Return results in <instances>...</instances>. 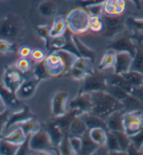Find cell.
Wrapping results in <instances>:
<instances>
[{
    "mask_svg": "<svg viewBox=\"0 0 143 155\" xmlns=\"http://www.w3.org/2000/svg\"><path fill=\"white\" fill-rule=\"evenodd\" d=\"M127 154H131V155H138V154H142L140 150L137 149L132 143H131L130 145L126 151Z\"/></svg>",
    "mask_w": 143,
    "mask_h": 155,
    "instance_id": "cell-56",
    "label": "cell"
},
{
    "mask_svg": "<svg viewBox=\"0 0 143 155\" xmlns=\"http://www.w3.org/2000/svg\"><path fill=\"white\" fill-rule=\"evenodd\" d=\"M25 34L24 20L18 15L9 13L0 18V39L18 44L23 39Z\"/></svg>",
    "mask_w": 143,
    "mask_h": 155,
    "instance_id": "cell-3",
    "label": "cell"
},
{
    "mask_svg": "<svg viewBox=\"0 0 143 155\" xmlns=\"http://www.w3.org/2000/svg\"><path fill=\"white\" fill-rule=\"evenodd\" d=\"M125 0H105L103 4V13L108 16H118L125 13Z\"/></svg>",
    "mask_w": 143,
    "mask_h": 155,
    "instance_id": "cell-14",
    "label": "cell"
},
{
    "mask_svg": "<svg viewBox=\"0 0 143 155\" xmlns=\"http://www.w3.org/2000/svg\"><path fill=\"white\" fill-rule=\"evenodd\" d=\"M82 138V150L80 154L91 155L94 153L99 145L94 142L90 138L89 130L81 137Z\"/></svg>",
    "mask_w": 143,
    "mask_h": 155,
    "instance_id": "cell-27",
    "label": "cell"
},
{
    "mask_svg": "<svg viewBox=\"0 0 143 155\" xmlns=\"http://www.w3.org/2000/svg\"><path fill=\"white\" fill-rule=\"evenodd\" d=\"M108 85H112L122 89V90L128 92L130 94H133L135 90V87L129 84L121 75L114 74L113 75L106 78Z\"/></svg>",
    "mask_w": 143,
    "mask_h": 155,
    "instance_id": "cell-21",
    "label": "cell"
},
{
    "mask_svg": "<svg viewBox=\"0 0 143 155\" xmlns=\"http://www.w3.org/2000/svg\"><path fill=\"white\" fill-rule=\"evenodd\" d=\"M107 131L102 128H94L89 130V134L92 140L99 145L106 144Z\"/></svg>",
    "mask_w": 143,
    "mask_h": 155,
    "instance_id": "cell-32",
    "label": "cell"
},
{
    "mask_svg": "<svg viewBox=\"0 0 143 155\" xmlns=\"http://www.w3.org/2000/svg\"><path fill=\"white\" fill-rule=\"evenodd\" d=\"M32 49L28 45H24L18 50V55L20 58H28L30 57Z\"/></svg>",
    "mask_w": 143,
    "mask_h": 155,
    "instance_id": "cell-53",
    "label": "cell"
},
{
    "mask_svg": "<svg viewBox=\"0 0 143 155\" xmlns=\"http://www.w3.org/2000/svg\"><path fill=\"white\" fill-rule=\"evenodd\" d=\"M79 93H90L98 91H106L108 83L106 78L101 75H88L83 81Z\"/></svg>",
    "mask_w": 143,
    "mask_h": 155,
    "instance_id": "cell-9",
    "label": "cell"
},
{
    "mask_svg": "<svg viewBox=\"0 0 143 155\" xmlns=\"http://www.w3.org/2000/svg\"><path fill=\"white\" fill-rule=\"evenodd\" d=\"M126 81L135 87H143V74L141 73L130 70L129 71L121 74Z\"/></svg>",
    "mask_w": 143,
    "mask_h": 155,
    "instance_id": "cell-30",
    "label": "cell"
},
{
    "mask_svg": "<svg viewBox=\"0 0 143 155\" xmlns=\"http://www.w3.org/2000/svg\"><path fill=\"white\" fill-rule=\"evenodd\" d=\"M78 58L64 50H54L45 60V67L50 76H60L70 71Z\"/></svg>",
    "mask_w": 143,
    "mask_h": 155,
    "instance_id": "cell-2",
    "label": "cell"
},
{
    "mask_svg": "<svg viewBox=\"0 0 143 155\" xmlns=\"http://www.w3.org/2000/svg\"><path fill=\"white\" fill-rule=\"evenodd\" d=\"M106 145L109 150V154H127L120 149L117 138L112 131H107V140Z\"/></svg>",
    "mask_w": 143,
    "mask_h": 155,
    "instance_id": "cell-29",
    "label": "cell"
},
{
    "mask_svg": "<svg viewBox=\"0 0 143 155\" xmlns=\"http://www.w3.org/2000/svg\"><path fill=\"white\" fill-rule=\"evenodd\" d=\"M104 22V29L103 35L107 38H113L119 35L126 28L125 22L126 18L121 15L118 16H108L102 15Z\"/></svg>",
    "mask_w": 143,
    "mask_h": 155,
    "instance_id": "cell-7",
    "label": "cell"
},
{
    "mask_svg": "<svg viewBox=\"0 0 143 155\" xmlns=\"http://www.w3.org/2000/svg\"><path fill=\"white\" fill-rule=\"evenodd\" d=\"M106 49H112L118 52H128L134 58L137 45L133 43V40L129 36H122L121 38H117V40L112 41L109 43Z\"/></svg>",
    "mask_w": 143,
    "mask_h": 155,
    "instance_id": "cell-11",
    "label": "cell"
},
{
    "mask_svg": "<svg viewBox=\"0 0 143 155\" xmlns=\"http://www.w3.org/2000/svg\"><path fill=\"white\" fill-rule=\"evenodd\" d=\"M67 38L63 35L57 36V37L53 38L50 40V48H53L55 50L62 49L67 43Z\"/></svg>",
    "mask_w": 143,
    "mask_h": 155,
    "instance_id": "cell-45",
    "label": "cell"
},
{
    "mask_svg": "<svg viewBox=\"0 0 143 155\" xmlns=\"http://www.w3.org/2000/svg\"><path fill=\"white\" fill-rule=\"evenodd\" d=\"M19 127H21V129L23 130L24 133L27 136L35 134L41 129V124L36 117H31L25 122L21 123L19 124Z\"/></svg>",
    "mask_w": 143,
    "mask_h": 155,
    "instance_id": "cell-31",
    "label": "cell"
},
{
    "mask_svg": "<svg viewBox=\"0 0 143 155\" xmlns=\"http://www.w3.org/2000/svg\"><path fill=\"white\" fill-rule=\"evenodd\" d=\"M126 27L133 33L143 32V19L134 17H127L125 22Z\"/></svg>",
    "mask_w": 143,
    "mask_h": 155,
    "instance_id": "cell-36",
    "label": "cell"
},
{
    "mask_svg": "<svg viewBox=\"0 0 143 155\" xmlns=\"http://www.w3.org/2000/svg\"><path fill=\"white\" fill-rule=\"evenodd\" d=\"M71 38L78 51L80 58L89 61L91 63L95 62L96 59V53L94 50L87 46L85 43L79 38L77 35L71 34Z\"/></svg>",
    "mask_w": 143,
    "mask_h": 155,
    "instance_id": "cell-18",
    "label": "cell"
},
{
    "mask_svg": "<svg viewBox=\"0 0 143 155\" xmlns=\"http://www.w3.org/2000/svg\"><path fill=\"white\" fill-rule=\"evenodd\" d=\"M89 18L90 15L85 9H73L70 11L66 18L68 29L76 35L85 33L89 29Z\"/></svg>",
    "mask_w": 143,
    "mask_h": 155,
    "instance_id": "cell-5",
    "label": "cell"
},
{
    "mask_svg": "<svg viewBox=\"0 0 143 155\" xmlns=\"http://www.w3.org/2000/svg\"><path fill=\"white\" fill-rule=\"evenodd\" d=\"M79 116L85 122L89 130L94 128H102L106 131H108L105 120L102 119L98 116L90 113H83Z\"/></svg>",
    "mask_w": 143,
    "mask_h": 155,
    "instance_id": "cell-22",
    "label": "cell"
},
{
    "mask_svg": "<svg viewBox=\"0 0 143 155\" xmlns=\"http://www.w3.org/2000/svg\"><path fill=\"white\" fill-rule=\"evenodd\" d=\"M24 74L26 73L20 71L16 67H6L3 77L4 85L11 92L15 93L26 79Z\"/></svg>",
    "mask_w": 143,
    "mask_h": 155,
    "instance_id": "cell-8",
    "label": "cell"
},
{
    "mask_svg": "<svg viewBox=\"0 0 143 155\" xmlns=\"http://www.w3.org/2000/svg\"><path fill=\"white\" fill-rule=\"evenodd\" d=\"M59 154L62 155H75V152L73 150L69 140V131L64 133L63 137L58 146Z\"/></svg>",
    "mask_w": 143,
    "mask_h": 155,
    "instance_id": "cell-35",
    "label": "cell"
},
{
    "mask_svg": "<svg viewBox=\"0 0 143 155\" xmlns=\"http://www.w3.org/2000/svg\"><path fill=\"white\" fill-rule=\"evenodd\" d=\"M105 0H76V4L80 6V8L87 9L90 6L96 5V4H103Z\"/></svg>",
    "mask_w": 143,
    "mask_h": 155,
    "instance_id": "cell-50",
    "label": "cell"
},
{
    "mask_svg": "<svg viewBox=\"0 0 143 155\" xmlns=\"http://www.w3.org/2000/svg\"><path fill=\"white\" fill-rule=\"evenodd\" d=\"M142 112H143V109H142Z\"/></svg>",
    "mask_w": 143,
    "mask_h": 155,
    "instance_id": "cell-60",
    "label": "cell"
},
{
    "mask_svg": "<svg viewBox=\"0 0 143 155\" xmlns=\"http://www.w3.org/2000/svg\"><path fill=\"white\" fill-rule=\"evenodd\" d=\"M140 151H141V152H142V154H143V145H142V147H141V148H140Z\"/></svg>",
    "mask_w": 143,
    "mask_h": 155,
    "instance_id": "cell-59",
    "label": "cell"
},
{
    "mask_svg": "<svg viewBox=\"0 0 143 155\" xmlns=\"http://www.w3.org/2000/svg\"><path fill=\"white\" fill-rule=\"evenodd\" d=\"M44 129L48 134L53 146L58 150V146L62 140L65 132H63V130L54 121L46 123Z\"/></svg>",
    "mask_w": 143,
    "mask_h": 155,
    "instance_id": "cell-19",
    "label": "cell"
},
{
    "mask_svg": "<svg viewBox=\"0 0 143 155\" xmlns=\"http://www.w3.org/2000/svg\"><path fill=\"white\" fill-rule=\"evenodd\" d=\"M68 29L67 23L66 19L58 16L54 18L53 26L50 27V35L51 38L57 37V36H62L64 35Z\"/></svg>",
    "mask_w": 143,
    "mask_h": 155,
    "instance_id": "cell-26",
    "label": "cell"
},
{
    "mask_svg": "<svg viewBox=\"0 0 143 155\" xmlns=\"http://www.w3.org/2000/svg\"><path fill=\"white\" fill-rule=\"evenodd\" d=\"M11 111L10 110H6L5 112L0 113V134H1L2 131L4 129L6 123L8 122L9 115H10Z\"/></svg>",
    "mask_w": 143,
    "mask_h": 155,
    "instance_id": "cell-52",
    "label": "cell"
},
{
    "mask_svg": "<svg viewBox=\"0 0 143 155\" xmlns=\"http://www.w3.org/2000/svg\"><path fill=\"white\" fill-rule=\"evenodd\" d=\"M88 130L89 129L83 119L80 116H76L69 127V134L71 136L82 137Z\"/></svg>",
    "mask_w": 143,
    "mask_h": 155,
    "instance_id": "cell-23",
    "label": "cell"
},
{
    "mask_svg": "<svg viewBox=\"0 0 143 155\" xmlns=\"http://www.w3.org/2000/svg\"><path fill=\"white\" fill-rule=\"evenodd\" d=\"M30 58L31 60L34 61L35 62L40 63V62H43V61H44L47 57H46V54H45V52L43 51V50L36 48L34 50H32Z\"/></svg>",
    "mask_w": 143,
    "mask_h": 155,
    "instance_id": "cell-47",
    "label": "cell"
},
{
    "mask_svg": "<svg viewBox=\"0 0 143 155\" xmlns=\"http://www.w3.org/2000/svg\"><path fill=\"white\" fill-rule=\"evenodd\" d=\"M7 110V107H6L5 103H4V100L2 99L1 96H0V113H2Z\"/></svg>",
    "mask_w": 143,
    "mask_h": 155,
    "instance_id": "cell-57",
    "label": "cell"
},
{
    "mask_svg": "<svg viewBox=\"0 0 143 155\" xmlns=\"http://www.w3.org/2000/svg\"><path fill=\"white\" fill-rule=\"evenodd\" d=\"M105 54L99 64L98 69L100 71L109 69V68H114L115 61H116L117 52L112 49H106Z\"/></svg>",
    "mask_w": 143,
    "mask_h": 155,
    "instance_id": "cell-28",
    "label": "cell"
},
{
    "mask_svg": "<svg viewBox=\"0 0 143 155\" xmlns=\"http://www.w3.org/2000/svg\"><path fill=\"white\" fill-rule=\"evenodd\" d=\"M17 44L11 43L4 39H0V52L2 54H7L14 52L16 51Z\"/></svg>",
    "mask_w": 143,
    "mask_h": 155,
    "instance_id": "cell-43",
    "label": "cell"
},
{
    "mask_svg": "<svg viewBox=\"0 0 143 155\" xmlns=\"http://www.w3.org/2000/svg\"><path fill=\"white\" fill-rule=\"evenodd\" d=\"M81 113L76 110H71L70 112H67L65 115L60 117H55L54 122L62 129L63 132L69 131V129L71 123L76 116L80 115Z\"/></svg>",
    "mask_w": 143,
    "mask_h": 155,
    "instance_id": "cell-24",
    "label": "cell"
},
{
    "mask_svg": "<svg viewBox=\"0 0 143 155\" xmlns=\"http://www.w3.org/2000/svg\"><path fill=\"white\" fill-rule=\"evenodd\" d=\"M38 11L44 17L53 18L57 12V6L53 0H45L39 4Z\"/></svg>",
    "mask_w": 143,
    "mask_h": 155,
    "instance_id": "cell-25",
    "label": "cell"
},
{
    "mask_svg": "<svg viewBox=\"0 0 143 155\" xmlns=\"http://www.w3.org/2000/svg\"><path fill=\"white\" fill-rule=\"evenodd\" d=\"M15 67L22 73H27L31 69V62L27 58H20L15 64Z\"/></svg>",
    "mask_w": 143,
    "mask_h": 155,
    "instance_id": "cell-44",
    "label": "cell"
},
{
    "mask_svg": "<svg viewBox=\"0 0 143 155\" xmlns=\"http://www.w3.org/2000/svg\"><path fill=\"white\" fill-rule=\"evenodd\" d=\"M117 138L119 147L122 152H126L131 143L130 138L124 131H112ZM127 154V153H126Z\"/></svg>",
    "mask_w": 143,
    "mask_h": 155,
    "instance_id": "cell-39",
    "label": "cell"
},
{
    "mask_svg": "<svg viewBox=\"0 0 143 155\" xmlns=\"http://www.w3.org/2000/svg\"><path fill=\"white\" fill-rule=\"evenodd\" d=\"M89 29L94 32H101L104 29V22L102 16L90 15Z\"/></svg>",
    "mask_w": 143,
    "mask_h": 155,
    "instance_id": "cell-38",
    "label": "cell"
},
{
    "mask_svg": "<svg viewBox=\"0 0 143 155\" xmlns=\"http://www.w3.org/2000/svg\"><path fill=\"white\" fill-rule=\"evenodd\" d=\"M124 132L128 136L136 134L143 129L142 110L127 111L123 114Z\"/></svg>",
    "mask_w": 143,
    "mask_h": 155,
    "instance_id": "cell-6",
    "label": "cell"
},
{
    "mask_svg": "<svg viewBox=\"0 0 143 155\" xmlns=\"http://www.w3.org/2000/svg\"><path fill=\"white\" fill-rule=\"evenodd\" d=\"M33 75L34 77H35L36 79H38L40 81H43V80L48 79L50 76L45 67L44 61L37 63V65L34 67V69L33 71Z\"/></svg>",
    "mask_w": 143,
    "mask_h": 155,
    "instance_id": "cell-41",
    "label": "cell"
},
{
    "mask_svg": "<svg viewBox=\"0 0 143 155\" xmlns=\"http://www.w3.org/2000/svg\"><path fill=\"white\" fill-rule=\"evenodd\" d=\"M2 138L9 141V142L20 145L27 140V136L24 133L23 130L21 129V127H19L18 128L11 132V134H9L8 135L4 136Z\"/></svg>",
    "mask_w": 143,
    "mask_h": 155,
    "instance_id": "cell-34",
    "label": "cell"
},
{
    "mask_svg": "<svg viewBox=\"0 0 143 155\" xmlns=\"http://www.w3.org/2000/svg\"><path fill=\"white\" fill-rule=\"evenodd\" d=\"M71 110H76L82 114L92 111V101L90 93H79L69 103Z\"/></svg>",
    "mask_w": 143,
    "mask_h": 155,
    "instance_id": "cell-12",
    "label": "cell"
},
{
    "mask_svg": "<svg viewBox=\"0 0 143 155\" xmlns=\"http://www.w3.org/2000/svg\"><path fill=\"white\" fill-rule=\"evenodd\" d=\"M69 140L73 150L76 154H80L82 150V138L81 137L69 135Z\"/></svg>",
    "mask_w": 143,
    "mask_h": 155,
    "instance_id": "cell-46",
    "label": "cell"
},
{
    "mask_svg": "<svg viewBox=\"0 0 143 155\" xmlns=\"http://www.w3.org/2000/svg\"><path fill=\"white\" fill-rule=\"evenodd\" d=\"M50 27L49 25H39L36 27V33L43 40L45 41V46L47 49L50 48Z\"/></svg>",
    "mask_w": 143,
    "mask_h": 155,
    "instance_id": "cell-40",
    "label": "cell"
},
{
    "mask_svg": "<svg viewBox=\"0 0 143 155\" xmlns=\"http://www.w3.org/2000/svg\"><path fill=\"white\" fill-rule=\"evenodd\" d=\"M93 154H97V155H105V154H109V150L108 149L107 146L106 145H99L97 147L96 151Z\"/></svg>",
    "mask_w": 143,
    "mask_h": 155,
    "instance_id": "cell-54",
    "label": "cell"
},
{
    "mask_svg": "<svg viewBox=\"0 0 143 155\" xmlns=\"http://www.w3.org/2000/svg\"><path fill=\"white\" fill-rule=\"evenodd\" d=\"M129 1L132 2L135 4V7L139 10L142 8V6H143V0H129Z\"/></svg>",
    "mask_w": 143,
    "mask_h": 155,
    "instance_id": "cell-58",
    "label": "cell"
},
{
    "mask_svg": "<svg viewBox=\"0 0 143 155\" xmlns=\"http://www.w3.org/2000/svg\"><path fill=\"white\" fill-rule=\"evenodd\" d=\"M133 58L131 54L126 52H117L116 61H115L114 74L121 75L131 70Z\"/></svg>",
    "mask_w": 143,
    "mask_h": 155,
    "instance_id": "cell-16",
    "label": "cell"
},
{
    "mask_svg": "<svg viewBox=\"0 0 143 155\" xmlns=\"http://www.w3.org/2000/svg\"><path fill=\"white\" fill-rule=\"evenodd\" d=\"M69 93L66 91H57L53 95L51 102V110L53 117H58L67 113V102Z\"/></svg>",
    "mask_w": 143,
    "mask_h": 155,
    "instance_id": "cell-10",
    "label": "cell"
},
{
    "mask_svg": "<svg viewBox=\"0 0 143 155\" xmlns=\"http://www.w3.org/2000/svg\"><path fill=\"white\" fill-rule=\"evenodd\" d=\"M130 36L133 40L138 43V45L143 44V32L133 33V35H131Z\"/></svg>",
    "mask_w": 143,
    "mask_h": 155,
    "instance_id": "cell-55",
    "label": "cell"
},
{
    "mask_svg": "<svg viewBox=\"0 0 143 155\" xmlns=\"http://www.w3.org/2000/svg\"><path fill=\"white\" fill-rule=\"evenodd\" d=\"M103 4H96V5L90 6V7L86 9V11L89 13L90 15L102 16V15H103Z\"/></svg>",
    "mask_w": 143,
    "mask_h": 155,
    "instance_id": "cell-51",
    "label": "cell"
},
{
    "mask_svg": "<svg viewBox=\"0 0 143 155\" xmlns=\"http://www.w3.org/2000/svg\"><path fill=\"white\" fill-rule=\"evenodd\" d=\"M40 82L35 77L32 78L25 79L20 87L18 89L15 94L20 100L29 99L34 94Z\"/></svg>",
    "mask_w": 143,
    "mask_h": 155,
    "instance_id": "cell-15",
    "label": "cell"
},
{
    "mask_svg": "<svg viewBox=\"0 0 143 155\" xmlns=\"http://www.w3.org/2000/svg\"><path fill=\"white\" fill-rule=\"evenodd\" d=\"M35 115L31 113V111L29 106L24 105L21 109L18 110L11 112L9 115L8 122L6 123L4 130H8L12 126L18 124L25 122L31 117H34Z\"/></svg>",
    "mask_w": 143,
    "mask_h": 155,
    "instance_id": "cell-13",
    "label": "cell"
},
{
    "mask_svg": "<svg viewBox=\"0 0 143 155\" xmlns=\"http://www.w3.org/2000/svg\"><path fill=\"white\" fill-rule=\"evenodd\" d=\"M129 138H130L131 143L137 149L140 150V148L143 145V129L135 135L129 136Z\"/></svg>",
    "mask_w": 143,
    "mask_h": 155,
    "instance_id": "cell-49",
    "label": "cell"
},
{
    "mask_svg": "<svg viewBox=\"0 0 143 155\" xmlns=\"http://www.w3.org/2000/svg\"><path fill=\"white\" fill-rule=\"evenodd\" d=\"M20 145L9 142L3 138H0V154L2 155H16Z\"/></svg>",
    "mask_w": 143,
    "mask_h": 155,
    "instance_id": "cell-33",
    "label": "cell"
},
{
    "mask_svg": "<svg viewBox=\"0 0 143 155\" xmlns=\"http://www.w3.org/2000/svg\"><path fill=\"white\" fill-rule=\"evenodd\" d=\"M123 110H118L110 114L105 120L108 131H124Z\"/></svg>",
    "mask_w": 143,
    "mask_h": 155,
    "instance_id": "cell-20",
    "label": "cell"
},
{
    "mask_svg": "<svg viewBox=\"0 0 143 155\" xmlns=\"http://www.w3.org/2000/svg\"><path fill=\"white\" fill-rule=\"evenodd\" d=\"M0 96L4 100L6 107L8 108V110H18L24 106L22 100L18 99L15 93L11 92L4 85H0Z\"/></svg>",
    "mask_w": 143,
    "mask_h": 155,
    "instance_id": "cell-17",
    "label": "cell"
},
{
    "mask_svg": "<svg viewBox=\"0 0 143 155\" xmlns=\"http://www.w3.org/2000/svg\"><path fill=\"white\" fill-rule=\"evenodd\" d=\"M92 108L90 114L106 120L110 114L118 110H124V106L119 100L107 91L90 92Z\"/></svg>",
    "mask_w": 143,
    "mask_h": 155,
    "instance_id": "cell-1",
    "label": "cell"
},
{
    "mask_svg": "<svg viewBox=\"0 0 143 155\" xmlns=\"http://www.w3.org/2000/svg\"><path fill=\"white\" fill-rule=\"evenodd\" d=\"M29 145L31 150V154H55L58 150L53 146L50 138L45 129L41 128L36 133L30 135Z\"/></svg>",
    "mask_w": 143,
    "mask_h": 155,
    "instance_id": "cell-4",
    "label": "cell"
},
{
    "mask_svg": "<svg viewBox=\"0 0 143 155\" xmlns=\"http://www.w3.org/2000/svg\"><path fill=\"white\" fill-rule=\"evenodd\" d=\"M89 61L85 60V59L82 58H79L77 59L76 61H75L73 67H76L79 68V69H83V71L87 72L88 75H92L94 74V71L93 69L92 66L89 64Z\"/></svg>",
    "mask_w": 143,
    "mask_h": 155,
    "instance_id": "cell-42",
    "label": "cell"
},
{
    "mask_svg": "<svg viewBox=\"0 0 143 155\" xmlns=\"http://www.w3.org/2000/svg\"><path fill=\"white\" fill-rule=\"evenodd\" d=\"M70 74H71L73 78L78 80V81H83L88 76L87 72L76 67H72L71 70H70Z\"/></svg>",
    "mask_w": 143,
    "mask_h": 155,
    "instance_id": "cell-48",
    "label": "cell"
},
{
    "mask_svg": "<svg viewBox=\"0 0 143 155\" xmlns=\"http://www.w3.org/2000/svg\"><path fill=\"white\" fill-rule=\"evenodd\" d=\"M131 70L138 71L143 74V48H140L139 45H137V49L133 59Z\"/></svg>",
    "mask_w": 143,
    "mask_h": 155,
    "instance_id": "cell-37",
    "label": "cell"
}]
</instances>
